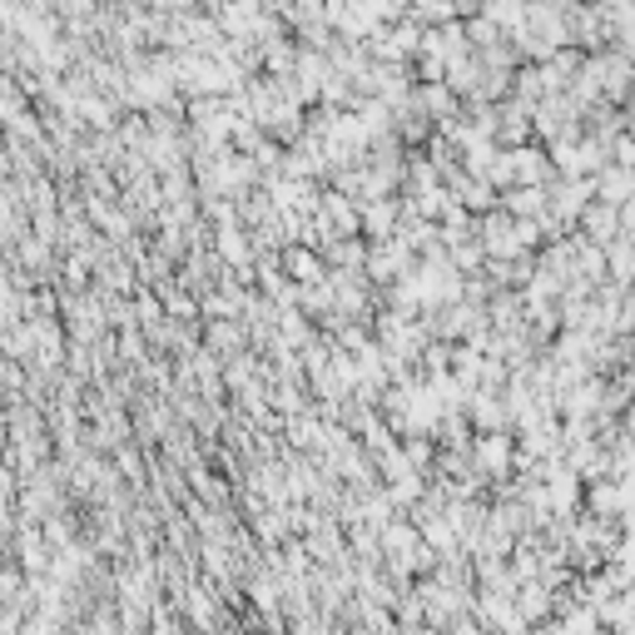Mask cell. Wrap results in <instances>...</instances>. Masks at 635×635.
I'll use <instances>...</instances> for the list:
<instances>
[{
    "label": "cell",
    "instance_id": "cell-1",
    "mask_svg": "<svg viewBox=\"0 0 635 635\" xmlns=\"http://www.w3.org/2000/svg\"><path fill=\"white\" fill-rule=\"evenodd\" d=\"M512 452H516V432H512V427H497V432H472V442H467L472 467H477L487 481L512 477Z\"/></svg>",
    "mask_w": 635,
    "mask_h": 635
},
{
    "label": "cell",
    "instance_id": "cell-2",
    "mask_svg": "<svg viewBox=\"0 0 635 635\" xmlns=\"http://www.w3.org/2000/svg\"><path fill=\"white\" fill-rule=\"evenodd\" d=\"M581 512L615 516L621 526H631V477H591V481H581Z\"/></svg>",
    "mask_w": 635,
    "mask_h": 635
},
{
    "label": "cell",
    "instance_id": "cell-3",
    "mask_svg": "<svg viewBox=\"0 0 635 635\" xmlns=\"http://www.w3.org/2000/svg\"><path fill=\"white\" fill-rule=\"evenodd\" d=\"M417 264V254L407 244H402L398 234L388 239H368V254H363V273H368V283H392L398 273H407V268Z\"/></svg>",
    "mask_w": 635,
    "mask_h": 635
},
{
    "label": "cell",
    "instance_id": "cell-4",
    "mask_svg": "<svg viewBox=\"0 0 635 635\" xmlns=\"http://www.w3.org/2000/svg\"><path fill=\"white\" fill-rule=\"evenodd\" d=\"M576 234L591 239V244H611L615 234H621V219H615V204L606 199H586L576 213Z\"/></svg>",
    "mask_w": 635,
    "mask_h": 635
},
{
    "label": "cell",
    "instance_id": "cell-5",
    "mask_svg": "<svg viewBox=\"0 0 635 635\" xmlns=\"http://www.w3.org/2000/svg\"><path fill=\"white\" fill-rule=\"evenodd\" d=\"M512 174H516V184H551L557 169H551V159H547V145H536V139L512 145Z\"/></svg>",
    "mask_w": 635,
    "mask_h": 635
},
{
    "label": "cell",
    "instance_id": "cell-6",
    "mask_svg": "<svg viewBox=\"0 0 635 635\" xmlns=\"http://www.w3.org/2000/svg\"><path fill=\"white\" fill-rule=\"evenodd\" d=\"M378 25H388V21H378L373 0H343V11H338V21H333V35L338 40H368Z\"/></svg>",
    "mask_w": 635,
    "mask_h": 635
},
{
    "label": "cell",
    "instance_id": "cell-7",
    "mask_svg": "<svg viewBox=\"0 0 635 635\" xmlns=\"http://www.w3.org/2000/svg\"><path fill=\"white\" fill-rule=\"evenodd\" d=\"M199 343L209 347V353H219V357H229V353H239V347H248L244 318H204Z\"/></svg>",
    "mask_w": 635,
    "mask_h": 635
},
{
    "label": "cell",
    "instance_id": "cell-8",
    "mask_svg": "<svg viewBox=\"0 0 635 635\" xmlns=\"http://www.w3.org/2000/svg\"><path fill=\"white\" fill-rule=\"evenodd\" d=\"M357 229H363V239H388L398 229V194L357 204Z\"/></svg>",
    "mask_w": 635,
    "mask_h": 635
},
{
    "label": "cell",
    "instance_id": "cell-9",
    "mask_svg": "<svg viewBox=\"0 0 635 635\" xmlns=\"http://www.w3.org/2000/svg\"><path fill=\"white\" fill-rule=\"evenodd\" d=\"M596 621H601V631H611V635H635V586L606 596V601L596 606Z\"/></svg>",
    "mask_w": 635,
    "mask_h": 635
},
{
    "label": "cell",
    "instance_id": "cell-10",
    "mask_svg": "<svg viewBox=\"0 0 635 635\" xmlns=\"http://www.w3.org/2000/svg\"><path fill=\"white\" fill-rule=\"evenodd\" d=\"M279 264H283V273H289L293 283H313V279H323V273H328L323 254H318V248H308V244H283L279 248Z\"/></svg>",
    "mask_w": 635,
    "mask_h": 635
},
{
    "label": "cell",
    "instance_id": "cell-11",
    "mask_svg": "<svg viewBox=\"0 0 635 635\" xmlns=\"http://www.w3.org/2000/svg\"><path fill=\"white\" fill-rule=\"evenodd\" d=\"M591 194H596V199H606V204L635 199V169H625V164H601V169L591 174Z\"/></svg>",
    "mask_w": 635,
    "mask_h": 635
},
{
    "label": "cell",
    "instance_id": "cell-12",
    "mask_svg": "<svg viewBox=\"0 0 635 635\" xmlns=\"http://www.w3.org/2000/svg\"><path fill=\"white\" fill-rule=\"evenodd\" d=\"M213 254H219L223 268H239V264H254V244H248V229L244 223H223L213 229Z\"/></svg>",
    "mask_w": 635,
    "mask_h": 635
},
{
    "label": "cell",
    "instance_id": "cell-13",
    "mask_svg": "<svg viewBox=\"0 0 635 635\" xmlns=\"http://www.w3.org/2000/svg\"><path fill=\"white\" fill-rule=\"evenodd\" d=\"M75 120L85 124V134L114 130V120H120V105H114L110 95H100V89H85V95L75 100Z\"/></svg>",
    "mask_w": 635,
    "mask_h": 635
},
{
    "label": "cell",
    "instance_id": "cell-14",
    "mask_svg": "<svg viewBox=\"0 0 635 635\" xmlns=\"http://www.w3.org/2000/svg\"><path fill=\"white\" fill-rule=\"evenodd\" d=\"M606 254V279L631 289V273H635V234H615L611 244H601Z\"/></svg>",
    "mask_w": 635,
    "mask_h": 635
},
{
    "label": "cell",
    "instance_id": "cell-15",
    "mask_svg": "<svg viewBox=\"0 0 635 635\" xmlns=\"http://www.w3.org/2000/svg\"><path fill=\"white\" fill-rule=\"evenodd\" d=\"M318 213L333 223L338 239H343V234H363V229H357V199H347L343 190H328V184H323V204H318Z\"/></svg>",
    "mask_w": 635,
    "mask_h": 635
},
{
    "label": "cell",
    "instance_id": "cell-16",
    "mask_svg": "<svg viewBox=\"0 0 635 635\" xmlns=\"http://www.w3.org/2000/svg\"><path fill=\"white\" fill-rule=\"evenodd\" d=\"M497 204H502L512 219H532V213L547 209V184H512V190L497 194Z\"/></svg>",
    "mask_w": 635,
    "mask_h": 635
},
{
    "label": "cell",
    "instance_id": "cell-17",
    "mask_svg": "<svg viewBox=\"0 0 635 635\" xmlns=\"http://www.w3.org/2000/svg\"><path fill=\"white\" fill-rule=\"evenodd\" d=\"M512 601H516V611L526 615V625H541L551 615V591L541 586V581H516V591H512Z\"/></svg>",
    "mask_w": 635,
    "mask_h": 635
},
{
    "label": "cell",
    "instance_id": "cell-18",
    "mask_svg": "<svg viewBox=\"0 0 635 635\" xmlns=\"http://www.w3.org/2000/svg\"><path fill=\"white\" fill-rule=\"evenodd\" d=\"M323 264L328 268H363V254H368V239L363 234H343V239H328L323 248Z\"/></svg>",
    "mask_w": 635,
    "mask_h": 635
},
{
    "label": "cell",
    "instance_id": "cell-19",
    "mask_svg": "<svg viewBox=\"0 0 635 635\" xmlns=\"http://www.w3.org/2000/svg\"><path fill=\"white\" fill-rule=\"evenodd\" d=\"M264 134H268V139H279V145H293V139L303 134V105L298 100H283L279 110H273V120L264 124Z\"/></svg>",
    "mask_w": 635,
    "mask_h": 635
},
{
    "label": "cell",
    "instance_id": "cell-20",
    "mask_svg": "<svg viewBox=\"0 0 635 635\" xmlns=\"http://www.w3.org/2000/svg\"><path fill=\"white\" fill-rule=\"evenodd\" d=\"M293 56H298V40L293 35H283L273 45H258V70L264 75H293Z\"/></svg>",
    "mask_w": 635,
    "mask_h": 635
},
{
    "label": "cell",
    "instance_id": "cell-21",
    "mask_svg": "<svg viewBox=\"0 0 635 635\" xmlns=\"http://www.w3.org/2000/svg\"><path fill=\"white\" fill-rule=\"evenodd\" d=\"M159 308H164V318H174V323H190V318H199V298H194L190 289H179V283L159 289Z\"/></svg>",
    "mask_w": 635,
    "mask_h": 635
},
{
    "label": "cell",
    "instance_id": "cell-22",
    "mask_svg": "<svg viewBox=\"0 0 635 635\" xmlns=\"http://www.w3.org/2000/svg\"><path fill=\"white\" fill-rule=\"evenodd\" d=\"M382 487H388V497H392V506H398V512H407V506L417 502V497H423V487H427V477L423 472H398V477H388L382 481Z\"/></svg>",
    "mask_w": 635,
    "mask_h": 635
},
{
    "label": "cell",
    "instance_id": "cell-23",
    "mask_svg": "<svg viewBox=\"0 0 635 635\" xmlns=\"http://www.w3.org/2000/svg\"><path fill=\"white\" fill-rule=\"evenodd\" d=\"M149 357V338L139 333V328H120L114 333V363L120 368H134V363H145Z\"/></svg>",
    "mask_w": 635,
    "mask_h": 635
},
{
    "label": "cell",
    "instance_id": "cell-24",
    "mask_svg": "<svg viewBox=\"0 0 635 635\" xmlns=\"http://www.w3.org/2000/svg\"><path fill=\"white\" fill-rule=\"evenodd\" d=\"M481 15L502 25V35H512V30H522L526 0H481Z\"/></svg>",
    "mask_w": 635,
    "mask_h": 635
},
{
    "label": "cell",
    "instance_id": "cell-25",
    "mask_svg": "<svg viewBox=\"0 0 635 635\" xmlns=\"http://www.w3.org/2000/svg\"><path fill=\"white\" fill-rule=\"evenodd\" d=\"M512 95L526 105L541 100V65H536V60H522V65L512 70Z\"/></svg>",
    "mask_w": 635,
    "mask_h": 635
},
{
    "label": "cell",
    "instance_id": "cell-26",
    "mask_svg": "<svg viewBox=\"0 0 635 635\" xmlns=\"http://www.w3.org/2000/svg\"><path fill=\"white\" fill-rule=\"evenodd\" d=\"M481 258H487V248H481V239H462V244L447 248V264L457 268V273H477Z\"/></svg>",
    "mask_w": 635,
    "mask_h": 635
},
{
    "label": "cell",
    "instance_id": "cell-27",
    "mask_svg": "<svg viewBox=\"0 0 635 635\" xmlns=\"http://www.w3.org/2000/svg\"><path fill=\"white\" fill-rule=\"evenodd\" d=\"M21 586H25V571L15 561H0V606H15Z\"/></svg>",
    "mask_w": 635,
    "mask_h": 635
},
{
    "label": "cell",
    "instance_id": "cell-28",
    "mask_svg": "<svg viewBox=\"0 0 635 635\" xmlns=\"http://www.w3.org/2000/svg\"><path fill=\"white\" fill-rule=\"evenodd\" d=\"M95 5H100V0H50V11H56L60 21H89Z\"/></svg>",
    "mask_w": 635,
    "mask_h": 635
},
{
    "label": "cell",
    "instance_id": "cell-29",
    "mask_svg": "<svg viewBox=\"0 0 635 635\" xmlns=\"http://www.w3.org/2000/svg\"><path fill=\"white\" fill-rule=\"evenodd\" d=\"M481 248H487L491 258H516V254H522V244H516V239H512V229H502V234L481 239Z\"/></svg>",
    "mask_w": 635,
    "mask_h": 635
},
{
    "label": "cell",
    "instance_id": "cell-30",
    "mask_svg": "<svg viewBox=\"0 0 635 635\" xmlns=\"http://www.w3.org/2000/svg\"><path fill=\"white\" fill-rule=\"evenodd\" d=\"M512 239L522 248H541V223H536V213L532 219H512Z\"/></svg>",
    "mask_w": 635,
    "mask_h": 635
},
{
    "label": "cell",
    "instance_id": "cell-31",
    "mask_svg": "<svg viewBox=\"0 0 635 635\" xmlns=\"http://www.w3.org/2000/svg\"><path fill=\"white\" fill-rule=\"evenodd\" d=\"M611 164L635 169V139H631V130H621V134L611 139Z\"/></svg>",
    "mask_w": 635,
    "mask_h": 635
},
{
    "label": "cell",
    "instance_id": "cell-32",
    "mask_svg": "<svg viewBox=\"0 0 635 635\" xmlns=\"http://www.w3.org/2000/svg\"><path fill=\"white\" fill-rule=\"evenodd\" d=\"M452 11H457V21H462V15H477L481 0H452Z\"/></svg>",
    "mask_w": 635,
    "mask_h": 635
}]
</instances>
